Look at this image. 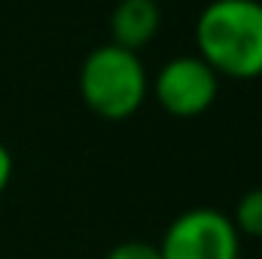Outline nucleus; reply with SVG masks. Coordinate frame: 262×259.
<instances>
[{
	"label": "nucleus",
	"mask_w": 262,
	"mask_h": 259,
	"mask_svg": "<svg viewBox=\"0 0 262 259\" xmlns=\"http://www.w3.org/2000/svg\"><path fill=\"white\" fill-rule=\"evenodd\" d=\"M152 92L168 116L195 119L213 107L220 95V76L198 55H174L159 67Z\"/></svg>",
	"instance_id": "4"
},
{
	"label": "nucleus",
	"mask_w": 262,
	"mask_h": 259,
	"mask_svg": "<svg viewBox=\"0 0 262 259\" xmlns=\"http://www.w3.org/2000/svg\"><path fill=\"white\" fill-rule=\"evenodd\" d=\"M159 25L162 9L156 0H119L116 9L110 12V43L137 52L159 34Z\"/></svg>",
	"instance_id": "5"
},
{
	"label": "nucleus",
	"mask_w": 262,
	"mask_h": 259,
	"mask_svg": "<svg viewBox=\"0 0 262 259\" xmlns=\"http://www.w3.org/2000/svg\"><path fill=\"white\" fill-rule=\"evenodd\" d=\"M195 55L229 79L262 76V0H210L195 18Z\"/></svg>",
	"instance_id": "1"
},
{
	"label": "nucleus",
	"mask_w": 262,
	"mask_h": 259,
	"mask_svg": "<svg viewBox=\"0 0 262 259\" xmlns=\"http://www.w3.org/2000/svg\"><path fill=\"white\" fill-rule=\"evenodd\" d=\"M232 223L238 229V235H250V238H262V186L247 189L238 198Z\"/></svg>",
	"instance_id": "6"
},
{
	"label": "nucleus",
	"mask_w": 262,
	"mask_h": 259,
	"mask_svg": "<svg viewBox=\"0 0 262 259\" xmlns=\"http://www.w3.org/2000/svg\"><path fill=\"white\" fill-rule=\"evenodd\" d=\"M107 259H162V256H159V247L149 244V241H122L107 253Z\"/></svg>",
	"instance_id": "7"
},
{
	"label": "nucleus",
	"mask_w": 262,
	"mask_h": 259,
	"mask_svg": "<svg viewBox=\"0 0 262 259\" xmlns=\"http://www.w3.org/2000/svg\"><path fill=\"white\" fill-rule=\"evenodd\" d=\"M9 180H12V153H9V146L0 140V195L6 192Z\"/></svg>",
	"instance_id": "8"
},
{
	"label": "nucleus",
	"mask_w": 262,
	"mask_h": 259,
	"mask_svg": "<svg viewBox=\"0 0 262 259\" xmlns=\"http://www.w3.org/2000/svg\"><path fill=\"white\" fill-rule=\"evenodd\" d=\"M156 3H159V0H156Z\"/></svg>",
	"instance_id": "9"
},
{
	"label": "nucleus",
	"mask_w": 262,
	"mask_h": 259,
	"mask_svg": "<svg viewBox=\"0 0 262 259\" xmlns=\"http://www.w3.org/2000/svg\"><path fill=\"white\" fill-rule=\"evenodd\" d=\"M156 247L162 259H241V235L229 213L189 207L168 223Z\"/></svg>",
	"instance_id": "3"
},
{
	"label": "nucleus",
	"mask_w": 262,
	"mask_h": 259,
	"mask_svg": "<svg viewBox=\"0 0 262 259\" xmlns=\"http://www.w3.org/2000/svg\"><path fill=\"white\" fill-rule=\"evenodd\" d=\"M146 92L149 76L137 52L122 49L116 43H101L82 58L79 95L95 116L107 122L131 119L143 107Z\"/></svg>",
	"instance_id": "2"
}]
</instances>
